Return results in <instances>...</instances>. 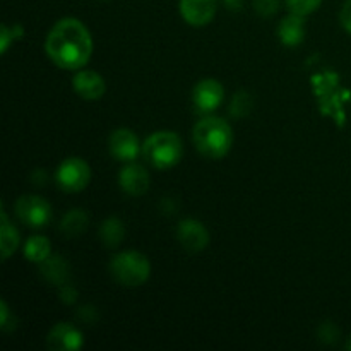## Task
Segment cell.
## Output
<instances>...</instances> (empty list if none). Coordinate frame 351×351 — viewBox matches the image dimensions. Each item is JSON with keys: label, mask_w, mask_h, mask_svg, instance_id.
Here are the masks:
<instances>
[{"label": "cell", "mask_w": 351, "mask_h": 351, "mask_svg": "<svg viewBox=\"0 0 351 351\" xmlns=\"http://www.w3.org/2000/svg\"><path fill=\"white\" fill-rule=\"evenodd\" d=\"M45 50L57 67L77 71L93 55V38L88 27L75 17H64L48 33Z\"/></svg>", "instance_id": "cell-1"}, {"label": "cell", "mask_w": 351, "mask_h": 351, "mask_svg": "<svg viewBox=\"0 0 351 351\" xmlns=\"http://www.w3.org/2000/svg\"><path fill=\"white\" fill-rule=\"evenodd\" d=\"M192 139L202 156L219 160L226 156L233 146V130L228 122L218 117H206L195 123Z\"/></svg>", "instance_id": "cell-2"}, {"label": "cell", "mask_w": 351, "mask_h": 351, "mask_svg": "<svg viewBox=\"0 0 351 351\" xmlns=\"http://www.w3.org/2000/svg\"><path fill=\"white\" fill-rule=\"evenodd\" d=\"M184 146L178 134L171 130H160L147 137L143 144V154L147 163L158 170H168L182 160Z\"/></svg>", "instance_id": "cell-3"}, {"label": "cell", "mask_w": 351, "mask_h": 351, "mask_svg": "<svg viewBox=\"0 0 351 351\" xmlns=\"http://www.w3.org/2000/svg\"><path fill=\"white\" fill-rule=\"evenodd\" d=\"M110 273L113 280L122 287H141L151 276V263L144 254L137 250H125L113 256L110 263Z\"/></svg>", "instance_id": "cell-4"}, {"label": "cell", "mask_w": 351, "mask_h": 351, "mask_svg": "<svg viewBox=\"0 0 351 351\" xmlns=\"http://www.w3.org/2000/svg\"><path fill=\"white\" fill-rule=\"evenodd\" d=\"M55 178L62 191L75 194L88 187L91 180V168L81 158H67L60 163Z\"/></svg>", "instance_id": "cell-5"}, {"label": "cell", "mask_w": 351, "mask_h": 351, "mask_svg": "<svg viewBox=\"0 0 351 351\" xmlns=\"http://www.w3.org/2000/svg\"><path fill=\"white\" fill-rule=\"evenodd\" d=\"M16 215L24 225L38 230L51 221V206L40 195H21L16 202Z\"/></svg>", "instance_id": "cell-6"}, {"label": "cell", "mask_w": 351, "mask_h": 351, "mask_svg": "<svg viewBox=\"0 0 351 351\" xmlns=\"http://www.w3.org/2000/svg\"><path fill=\"white\" fill-rule=\"evenodd\" d=\"M178 9L185 23L201 27L215 19L218 12V0H180Z\"/></svg>", "instance_id": "cell-7"}, {"label": "cell", "mask_w": 351, "mask_h": 351, "mask_svg": "<svg viewBox=\"0 0 351 351\" xmlns=\"http://www.w3.org/2000/svg\"><path fill=\"white\" fill-rule=\"evenodd\" d=\"M225 96L223 84L216 79H202L192 91V101L199 112H213L219 106Z\"/></svg>", "instance_id": "cell-8"}, {"label": "cell", "mask_w": 351, "mask_h": 351, "mask_svg": "<svg viewBox=\"0 0 351 351\" xmlns=\"http://www.w3.org/2000/svg\"><path fill=\"white\" fill-rule=\"evenodd\" d=\"M177 237L180 245L189 252H201L209 243L208 230L197 219H184L178 223Z\"/></svg>", "instance_id": "cell-9"}, {"label": "cell", "mask_w": 351, "mask_h": 351, "mask_svg": "<svg viewBox=\"0 0 351 351\" xmlns=\"http://www.w3.org/2000/svg\"><path fill=\"white\" fill-rule=\"evenodd\" d=\"M82 345H84V339H82L81 331L65 322H58L57 326H53L47 336V346L51 351H75L82 348Z\"/></svg>", "instance_id": "cell-10"}, {"label": "cell", "mask_w": 351, "mask_h": 351, "mask_svg": "<svg viewBox=\"0 0 351 351\" xmlns=\"http://www.w3.org/2000/svg\"><path fill=\"white\" fill-rule=\"evenodd\" d=\"M108 147L115 160L130 163L132 160H136L137 153H139V137L130 129H117L110 136Z\"/></svg>", "instance_id": "cell-11"}, {"label": "cell", "mask_w": 351, "mask_h": 351, "mask_svg": "<svg viewBox=\"0 0 351 351\" xmlns=\"http://www.w3.org/2000/svg\"><path fill=\"white\" fill-rule=\"evenodd\" d=\"M72 88L75 95L81 96L86 101H96L101 98L106 91V82L101 74L95 71H79L72 77Z\"/></svg>", "instance_id": "cell-12"}, {"label": "cell", "mask_w": 351, "mask_h": 351, "mask_svg": "<svg viewBox=\"0 0 351 351\" xmlns=\"http://www.w3.org/2000/svg\"><path fill=\"white\" fill-rule=\"evenodd\" d=\"M119 184L122 191L127 192L129 195H143L149 189L151 177L146 168L130 161L129 165H125L120 170Z\"/></svg>", "instance_id": "cell-13"}, {"label": "cell", "mask_w": 351, "mask_h": 351, "mask_svg": "<svg viewBox=\"0 0 351 351\" xmlns=\"http://www.w3.org/2000/svg\"><path fill=\"white\" fill-rule=\"evenodd\" d=\"M278 36H280L281 43L287 45V47H298L305 36L304 17L293 12L283 17V21L278 26Z\"/></svg>", "instance_id": "cell-14"}, {"label": "cell", "mask_w": 351, "mask_h": 351, "mask_svg": "<svg viewBox=\"0 0 351 351\" xmlns=\"http://www.w3.org/2000/svg\"><path fill=\"white\" fill-rule=\"evenodd\" d=\"M41 274L45 280L57 287H64L69 278V264L62 257H48L47 261L41 263Z\"/></svg>", "instance_id": "cell-15"}, {"label": "cell", "mask_w": 351, "mask_h": 351, "mask_svg": "<svg viewBox=\"0 0 351 351\" xmlns=\"http://www.w3.org/2000/svg\"><path fill=\"white\" fill-rule=\"evenodd\" d=\"M2 226H0V247H2V261H7L14 252H16L17 245H19V233L17 230L10 225L9 216H7L5 209L2 208Z\"/></svg>", "instance_id": "cell-16"}, {"label": "cell", "mask_w": 351, "mask_h": 351, "mask_svg": "<svg viewBox=\"0 0 351 351\" xmlns=\"http://www.w3.org/2000/svg\"><path fill=\"white\" fill-rule=\"evenodd\" d=\"M51 254V243L47 237L43 235H33L31 239H27V242L24 243V256L31 263H43L50 257Z\"/></svg>", "instance_id": "cell-17"}, {"label": "cell", "mask_w": 351, "mask_h": 351, "mask_svg": "<svg viewBox=\"0 0 351 351\" xmlns=\"http://www.w3.org/2000/svg\"><path fill=\"white\" fill-rule=\"evenodd\" d=\"M99 237H101L105 247L115 249L125 237V226L119 218H108L103 221L101 228H99Z\"/></svg>", "instance_id": "cell-18"}, {"label": "cell", "mask_w": 351, "mask_h": 351, "mask_svg": "<svg viewBox=\"0 0 351 351\" xmlns=\"http://www.w3.org/2000/svg\"><path fill=\"white\" fill-rule=\"evenodd\" d=\"M89 225V218L82 209H72L67 215L62 218L60 221V230L69 237L81 235L86 232Z\"/></svg>", "instance_id": "cell-19"}, {"label": "cell", "mask_w": 351, "mask_h": 351, "mask_svg": "<svg viewBox=\"0 0 351 351\" xmlns=\"http://www.w3.org/2000/svg\"><path fill=\"white\" fill-rule=\"evenodd\" d=\"M252 108V96L247 91H239L232 99V105H230V113L237 119H242Z\"/></svg>", "instance_id": "cell-20"}, {"label": "cell", "mask_w": 351, "mask_h": 351, "mask_svg": "<svg viewBox=\"0 0 351 351\" xmlns=\"http://www.w3.org/2000/svg\"><path fill=\"white\" fill-rule=\"evenodd\" d=\"M321 3L322 0H287V5L290 9V12L298 14L302 17L315 12L321 7Z\"/></svg>", "instance_id": "cell-21"}, {"label": "cell", "mask_w": 351, "mask_h": 351, "mask_svg": "<svg viewBox=\"0 0 351 351\" xmlns=\"http://www.w3.org/2000/svg\"><path fill=\"white\" fill-rule=\"evenodd\" d=\"M254 9L259 16L271 17L280 9V0H254Z\"/></svg>", "instance_id": "cell-22"}, {"label": "cell", "mask_w": 351, "mask_h": 351, "mask_svg": "<svg viewBox=\"0 0 351 351\" xmlns=\"http://www.w3.org/2000/svg\"><path fill=\"white\" fill-rule=\"evenodd\" d=\"M319 336H321L324 343H335L338 339V329L331 322H326L321 328V331H319Z\"/></svg>", "instance_id": "cell-23"}, {"label": "cell", "mask_w": 351, "mask_h": 351, "mask_svg": "<svg viewBox=\"0 0 351 351\" xmlns=\"http://www.w3.org/2000/svg\"><path fill=\"white\" fill-rule=\"evenodd\" d=\"M16 40V38H14V34H12V29H10L9 26H5V24H3L2 26V33H0V48H2V53H5L7 50H9V47H10V43H12V41Z\"/></svg>", "instance_id": "cell-24"}, {"label": "cell", "mask_w": 351, "mask_h": 351, "mask_svg": "<svg viewBox=\"0 0 351 351\" xmlns=\"http://www.w3.org/2000/svg\"><path fill=\"white\" fill-rule=\"evenodd\" d=\"M339 21H341V26L351 34V0H346V3L343 5L341 14H339Z\"/></svg>", "instance_id": "cell-25"}, {"label": "cell", "mask_w": 351, "mask_h": 351, "mask_svg": "<svg viewBox=\"0 0 351 351\" xmlns=\"http://www.w3.org/2000/svg\"><path fill=\"white\" fill-rule=\"evenodd\" d=\"M0 314H2V319H0V328L3 329V331H7L9 329V307H7L5 300L0 302Z\"/></svg>", "instance_id": "cell-26"}, {"label": "cell", "mask_w": 351, "mask_h": 351, "mask_svg": "<svg viewBox=\"0 0 351 351\" xmlns=\"http://www.w3.org/2000/svg\"><path fill=\"white\" fill-rule=\"evenodd\" d=\"M60 295H62V300H64L65 304H72V302L75 300V297H77V293H75V290L71 287V285H64Z\"/></svg>", "instance_id": "cell-27"}, {"label": "cell", "mask_w": 351, "mask_h": 351, "mask_svg": "<svg viewBox=\"0 0 351 351\" xmlns=\"http://www.w3.org/2000/svg\"><path fill=\"white\" fill-rule=\"evenodd\" d=\"M225 5L230 10H239L242 7V0H225Z\"/></svg>", "instance_id": "cell-28"}, {"label": "cell", "mask_w": 351, "mask_h": 351, "mask_svg": "<svg viewBox=\"0 0 351 351\" xmlns=\"http://www.w3.org/2000/svg\"><path fill=\"white\" fill-rule=\"evenodd\" d=\"M346 350H350L351 351V336H350V338H348V341H346Z\"/></svg>", "instance_id": "cell-29"}]
</instances>
